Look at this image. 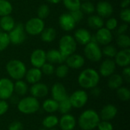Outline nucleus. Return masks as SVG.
Returning a JSON list of instances; mask_svg holds the SVG:
<instances>
[{"label":"nucleus","instance_id":"f257e3e1","mask_svg":"<svg viewBox=\"0 0 130 130\" xmlns=\"http://www.w3.org/2000/svg\"><path fill=\"white\" fill-rule=\"evenodd\" d=\"M101 80L99 72L91 68L82 70L78 77V82L84 89H91L98 85Z\"/></svg>","mask_w":130,"mask_h":130},{"label":"nucleus","instance_id":"f03ea898","mask_svg":"<svg viewBox=\"0 0 130 130\" xmlns=\"http://www.w3.org/2000/svg\"><path fill=\"white\" fill-rule=\"evenodd\" d=\"M100 121L99 113L93 109H88L80 114L77 123L82 130H93L97 128Z\"/></svg>","mask_w":130,"mask_h":130},{"label":"nucleus","instance_id":"7ed1b4c3","mask_svg":"<svg viewBox=\"0 0 130 130\" xmlns=\"http://www.w3.org/2000/svg\"><path fill=\"white\" fill-rule=\"evenodd\" d=\"M17 108L20 113L25 115H30L40 110V104L38 99L32 96H26L19 100Z\"/></svg>","mask_w":130,"mask_h":130},{"label":"nucleus","instance_id":"20e7f679","mask_svg":"<svg viewBox=\"0 0 130 130\" xmlns=\"http://www.w3.org/2000/svg\"><path fill=\"white\" fill-rule=\"evenodd\" d=\"M5 69L9 77L15 81L24 78L27 72L25 64L19 59H11L8 61L6 64Z\"/></svg>","mask_w":130,"mask_h":130},{"label":"nucleus","instance_id":"39448f33","mask_svg":"<svg viewBox=\"0 0 130 130\" xmlns=\"http://www.w3.org/2000/svg\"><path fill=\"white\" fill-rule=\"evenodd\" d=\"M77 48V43L74 37L71 35L62 36L59 42V51L66 59L69 56L75 53Z\"/></svg>","mask_w":130,"mask_h":130},{"label":"nucleus","instance_id":"423d86ee","mask_svg":"<svg viewBox=\"0 0 130 130\" xmlns=\"http://www.w3.org/2000/svg\"><path fill=\"white\" fill-rule=\"evenodd\" d=\"M84 53L85 57L94 62H98L102 59V51L98 43L96 42L91 41L85 45Z\"/></svg>","mask_w":130,"mask_h":130},{"label":"nucleus","instance_id":"0eeeda50","mask_svg":"<svg viewBox=\"0 0 130 130\" xmlns=\"http://www.w3.org/2000/svg\"><path fill=\"white\" fill-rule=\"evenodd\" d=\"M24 30L27 34L37 36L40 34L43 30L45 28V24L43 20L39 18L38 17L30 18L24 25Z\"/></svg>","mask_w":130,"mask_h":130},{"label":"nucleus","instance_id":"6e6552de","mask_svg":"<svg viewBox=\"0 0 130 130\" xmlns=\"http://www.w3.org/2000/svg\"><path fill=\"white\" fill-rule=\"evenodd\" d=\"M8 34L10 43L14 45H20L26 40V32L24 30V27L21 23L15 24L14 27Z\"/></svg>","mask_w":130,"mask_h":130},{"label":"nucleus","instance_id":"1a4fd4ad","mask_svg":"<svg viewBox=\"0 0 130 130\" xmlns=\"http://www.w3.org/2000/svg\"><path fill=\"white\" fill-rule=\"evenodd\" d=\"M69 99L71 102L72 108L75 109H81L86 105L88 101V93L83 90L79 89L74 91L69 97Z\"/></svg>","mask_w":130,"mask_h":130},{"label":"nucleus","instance_id":"9d476101","mask_svg":"<svg viewBox=\"0 0 130 130\" xmlns=\"http://www.w3.org/2000/svg\"><path fill=\"white\" fill-rule=\"evenodd\" d=\"M14 94V82L8 78H0V100H8Z\"/></svg>","mask_w":130,"mask_h":130},{"label":"nucleus","instance_id":"9b49d317","mask_svg":"<svg viewBox=\"0 0 130 130\" xmlns=\"http://www.w3.org/2000/svg\"><path fill=\"white\" fill-rule=\"evenodd\" d=\"M29 92L30 96L37 99L43 98L49 94V88L46 84L39 82L31 85L30 88H29Z\"/></svg>","mask_w":130,"mask_h":130},{"label":"nucleus","instance_id":"f8f14e48","mask_svg":"<svg viewBox=\"0 0 130 130\" xmlns=\"http://www.w3.org/2000/svg\"><path fill=\"white\" fill-rule=\"evenodd\" d=\"M30 62L33 67L40 69L42 66L46 62V52L42 49H37L34 50L30 54Z\"/></svg>","mask_w":130,"mask_h":130},{"label":"nucleus","instance_id":"ddd939ff","mask_svg":"<svg viewBox=\"0 0 130 130\" xmlns=\"http://www.w3.org/2000/svg\"><path fill=\"white\" fill-rule=\"evenodd\" d=\"M58 125L61 130H74L77 125V120L75 117L70 113L62 114L59 119Z\"/></svg>","mask_w":130,"mask_h":130},{"label":"nucleus","instance_id":"4468645a","mask_svg":"<svg viewBox=\"0 0 130 130\" xmlns=\"http://www.w3.org/2000/svg\"><path fill=\"white\" fill-rule=\"evenodd\" d=\"M95 40L98 43L101 45H107L112 42L113 34L110 30L107 29L106 27H101L97 30V32L94 35Z\"/></svg>","mask_w":130,"mask_h":130},{"label":"nucleus","instance_id":"2eb2a0df","mask_svg":"<svg viewBox=\"0 0 130 130\" xmlns=\"http://www.w3.org/2000/svg\"><path fill=\"white\" fill-rule=\"evenodd\" d=\"M117 65L113 59L107 58L104 59L99 68V74L103 77H109L113 75L116 70Z\"/></svg>","mask_w":130,"mask_h":130},{"label":"nucleus","instance_id":"dca6fc26","mask_svg":"<svg viewBox=\"0 0 130 130\" xmlns=\"http://www.w3.org/2000/svg\"><path fill=\"white\" fill-rule=\"evenodd\" d=\"M114 62L117 66L120 67H126L130 64V49H123L120 51H117L115 57Z\"/></svg>","mask_w":130,"mask_h":130},{"label":"nucleus","instance_id":"f3484780","mask_svg":"<svg viewBox=\"0 0 130 130\" xmlns=\"http://www.w3.org/2000/svg\"><path fill=\"white\" fill-rule=\"evenodd\" d=\"M59 24L65 31H71L75 27L76 22L70 13H63L59 18Z\"/></svg>","mask_w":130,"mask_h":130},{"label":"nucleus","instance_id":"a211bd4d","mask_svg":"<svg viewBox=\"0 0 130 130\" xmlns=\"http://www.w3.org/2000/svg\"><path fill=\"white\" fill-rule=\"evenodd\" d=\"M51 95L52 98L56 101L57 102H59L69 97L66 87L59 82H56L52 86Z\"/></svg>","mask_w":130,"mask_h":130},{"label":"nucleus","instance_id":"6ab92c4d","mask_svg":"<svg viewBox=\"0 0 130 130\" xmlns=\"http://www.w3.org/2000/svg\"><path fill=\"white\" fill-rule=\"evenodd\" d=\"M117 113H118L117 107L113 104H109L102 107L99 113V116H100L101 120L110 121L116 117Z\"/></svg>","mask_w":130,"mask_h":130},{"label":"nucleus","instance_id":"aec40b11","mask_svg":"<svg viewBox=\"0 0 130 130\" xmlns=\"http://www.w3.org/2000/svg\"><path fill=\"white\" fill-rule=\"evenodd\" d=\"M65 62L69 69H79L84 66L85 60V58L82 55L73 53V54L69 56L66 59Z\"/></svg>","mask_w":130,"mask_h":130},{"label":"nucleus","instance_id":"412c9836","mask_svg":"<svg viewBox=\"0 0 130 130\" xmlns=\"http://www.w3.org/2000/svg\"><path fill=\"white\" fill-rule=\"evenodd\" d=\"M95 10L97 11L98 15L104 18H110L113 12V8L112 5L106 1H101L98 2Z\"/></svg>","mask_w":130,"mask_h":130},{"label":"nucleus","instance_id":"4be33fe9","mask_svg":"<svg viewBox=\"0 0 130 130\" xmlns=\"http://www.w3.org/2000/svg\"><path fill=\"white\" fill-rule=\"evenodd\" d=\"M92 35L85 28H79L74 34V38L77 43L81 45H86L91 41Z\"/></svg>","mask_w":130,"mask_h":130},{"label":"nucleus","instance_id":"5701e85b","mask_svg":"<svg viewBox=\"0 0 130 130\" xmlns=\"http://www.w3.org/2000/svg\"><path fill=\"white\" fill-rule=\"evenodd\" d=\"M42 76H43V73H42L40 69L33 67V68L27 70L24 78L27 83L33 85V84L40 82Z\"/></svg>","mask_w":130,"mask_h":130},{"label":"nucleus","instance_id":"b1692460","mask_svg":"<svg viewBox=\"0 0 130 130\" xmlns=\"http://www.w3.org/2000/svg\"><path fill=\"white\" fill-rule=\"evenodd\" d=\"M46 62L51 64H56V63L61 64L66 60V59L61 54V53L55 49L50 50L49 51L46 52Z\"/></svg>","mask_w":130,"mask_h":130},{"label":"nucleus","instance_id":"393cba45","mask_svg":"<svg viewBox=\"0 0 130 130\" xmlns=\"http://www.w3.org/2000/svg\"><path fill=\"white\" fill-rule=\"evenodd\" d=\"M107 81V85L110 89L111 90H117L121 86H123V84L124 82V80L121 75L120 74H115L113 73L110 76L108 77Z\"/></svg>","mask_w":130,"mask_h":130},{"label":"nucleus","instance_id":"a878e982","mask_svg":"<svg viewBox=\"0 0 130 130\" xmlns=\"http://www.w3.org/2000/svg\"><path fill=\"white\" fill-rule=\"evenodd\" d=\"M15 21L11 15L1 17L0 18V28L6 33L11 31L15 26Z\"/></svg>","mask_w":130,"mask_h":130},{"label":"nucleus","instance_id":"bb28decb","mask_svg":"<svg viewBox=\"0 0 130 130\" xmlns=\"http://www.w3.org/2000/svg\"><path fill=\"white\" fill-rule=\"evenodd\" d=\"M28 85L26 82L21 80H17L14 83V93H15L16 95L24 97L27 93L28 92Z\"/></svg>","mask_w":130,"mask_h":130},{"label":"nucleus","instance_id":"cd10ccee","mask_svg":"<svg viewBox=\"0 0 130 130\" xmlns=\"http://www.w3.org/2000/svg\"><path fill=\"white\" fill-rule=\"evenodd\" d=\"M58 107H59V103L53 98L46 99L43 102L42 106H41L42 109L46 113H48L50 114H52L58 111Z\"/></svg>","mask_w":130,"mask_h":130},{"label":"nucleus","instance_id":"c85d7f7f","mask_svg":"<svg viewBox=\"0 0 130 130\" xmlns=\"http://www.w3.org/2000/svg\"><path fill=\"white\" fill-rule=\"evenodd\" d=\"M88 26L94 30H98L104 27V19L98 14H92L88 18Z\"/></svg>","mask_w":130,"mask_h":130},{"label":"nucleus","instance_id":"c756f323","mask_svg":"<svg viewBox=\"0 0 130 130\" xmlns=\"http://www.w3.org/2000/svg\"><path fill=\"white\" fill-rule=\"evenodd\" d=\"M41 40L46 43H51L56 37V30L53 27H46L40 33Z\"/></svg>","mask_w":130,"mask_h":130},{"label":"nucleus","instance_id":"7c9ffc66","mask_svg":"<svg viewBox=\"0 0 130 130\" xmlns=\"http://www.w3.org/2000/svg\"><path fill=\"white\" fill-rule=\"evenodd\" d=\"M59 123V118L53 114H50L46 117H45L42 121L43 127L50 129L52 128H55Z\"/></svg>","mask_w":130,"mask_h":130},{"label":"nucleus","instance_id":"2f4dec72","mask_svg":"<svg viewBox=\"0 0 130 130\" xmlns=\"http://www.w3.org/2000/svg\"><path fill=\"white\" fill-rule=\"evenodd\" d=\"M13 7L8 0H0V17L10 15L12 12Z\"/></svg>","mask_w":130,"mask_h":130},{"label":"nucleus","instance_id":"473e14b6","mask_svg":"<svg viewBox=\"0 0 130 130\" xmlns=\"http://www.w3.org/2000/svg\"><path fill=\"white\" fill-rule=\"evenodd\" d=\"M59 107H58V111L62 114H66L69 113V112L72 109V106L71 104V102L69 99V97L65 98L64 100L58 102Z\"/></svg>","mask_w":130,"mask_h":130},{"label":"nucleus","instance_id":"72a5a7b5","mask_svg":"<svg viewBox=\"0 0 130 130\" xmlns=\"http://www.w3.org/2000/svg\"><path fill=\"white\" fill-rule=\"evenodd\" d=\"M117 98L122 101H128L130 99V90L127 87L121 86L117 89Z\"/></svg>","mask_w":130,"mask_h":130},{"label":"nucleus","instance_id":"f704fd0d","mask_svg":"<svg viewBox=\"0 0 130 130\" xmlns=\"http://www.w3.org/2000/svg\"><path fill=\"white\" fill-rule=\"evenodd\" d=\"M117 45L122 49L129 48L130 46V38L126 34H119L117 38Z\"/></svg>","mask_w":130,"mask_h":130},{"label":"nucleus","instance_id":"c9c22d12","mask_svg":"<svg viewBox=\"0 0 130 130\" xmlns=\"http://www.w3.org/2000/svg\"><path fill=\"white\" fill-rule=\"evenodd\" d=\"M64 6L66 9L70 11L80 9L81 7V0H62Z\"/></svg>","mask_w":130,"mask_h":130},{"label":"nucleus","instance_id":"e433bc0d","mask_svg":"<svg viewBox=\"0 0 130 130\" xmlns=\"http://www.w3.org/2000/svg\"><path fill=\"white\" fill-rule=\"evenodd\" d=\"M69 71V68L67 66V65L61 63V64H59V66H57L55 69L54 73L56 75V77H58L59 78H64L65 77L67 76Z\"/></svg>","mask_w":130,"mask_h":130},{"label":"nucleus","instance_id":"4c0bfd02","mask_svg":"<svg viewBox=\"0 0 130 130\" xmlns=\"http://www.w3.org/2000/svg\"><path fill=\"white\" fill-rule=\"evenodd\" d=\"M102 51V55L107 56V58L110 59H113L115 57L117 53V48L110 44H107L105 45L104 47L103 48V50H101Z\"/></svg>","mask_w":130,"mask_h":130},{"label":"nucleus","instance_id":"58836bf2","mask_svg":"<svg viewBox=\"0 0 130 130\" xmlns=\"http://www.w3.org/2000/svg\"><path fill=\"white\" fill-rule=\"evenodd\" d=\"M80 9L82 10V11L84 14H91L94 13V11H95V6L94 5L89 1H85L83 3L81 4V7Z\"/></svg>","mask_w":130,"mask_h":130},{"label":"nucleus","instance_id":"ea45409f","mask_svg":"<svg viewBox=\"0 0 130 130\" xmlns=\"http://www.w3.org/2000/svg\"><path fill=\"white\" fill-rule=\"evenodd\" d=\"M10 43L8 34L4 31L0 32V52L7 49Z\"/></svg>","mask_w":130,"mask_h":130},{"label":"nucleus","instance_id":"a19ab883","mask_svg":"<svg viewBox=\"0 0 130 130\" xmlns=\"http://www.w3.org/2000/svg\"><path fill=\"white\" fill-rule=\"evenodd\" d=\"M50 13V7L46 4L41 5L37 9V17L42 20L46 19L49 16Z\"/></svg>","mask_w":130,"mask_h":130},{"label":"nucleus","instance_id":"79ce46f5","mask_svg":"<svg viewBox=\"0 0 130 130\" xmlns=\"http://www.w3.org/2000/svg\"><path fill=\"white\" fill-rule=\"evenodd\" d=\"M40 70L43 74H44L46 75H51L54 74L55 68L53 64L46 62L42 66V67L40 68Z\"/></svg>","mask_w":130,"mask_h":130},{"label":"nucleus","instance_id":"37998d69","mask_svg":"<svg viewBox=\"0 0 130 130\" xmlns=\"http://www.w3.org/2000/svg\"><path fill=\"white\" fill-rule=\"evenodd\" d=\"M106 28L108 29L109 30H113L117 28L118 27V21L115 18H110L107 21H106Z\"/></svg>","mask_w":130,"mask_h":130},{"label":"nucleus","instance_id":"c03bdc74","mask_svg":"<svg viewBox=\"0 0 130 130\" xmlns=\"http://www.w3.org/2000/svg\"><path fill=\"white\" fill-rule=\"evenodd\" d=\"M97 128L98 130H113V126L110 121L101 120Z\"/></svg>","mask_w":130,"mask_h":130},{"label":"nucleus","instance_id":"a18cd8bd","mask_svg":"<svg viewBox=\"0 0 130 130\" xmlns=\"http://www.w3.org/2000/svg\"><path fill=\"white\" fill-rule=\"evenodd\" d=\"M120 17L123 21L129 24L130 22V9L129 8H123V10L120 13Z\"/></svg>","mask_w":130,"mask_h":130},{"label":"nucleus","instance_id":"49530a36","mask_svg":"<svg viewBox=\"0 0 130 130\" xmlns=\"http://www.w3.org/2000/svg\"><path fill=\"white\" fill-rule=\"evenodd\" d=\"M70 14H71L72 17L73 18V19L75 20V21L76 23L81 21L84 18V13L82 11L81 9H78V10H75V11H70Z\"/></svg>","mask_w":130,"mask_h":130},{"label":"nucleus","instance_id":"de8ad7c7","mask_svg":"<svg viewBox=\"0 0 130 130\" xmlns=\"http://www.w3.org/2000/svg\"><path fill=\"white\" fill-rule=\"evenodd\" d=\"M8 130H24L23 123L21 122L17 121V120L13 121L8 125Z\"/></svg>","mask_w":130,"mask_h":130},{"label":"nucleus","instance_id":"09e8293b","mask_svg":"<svg viewBox=\"0 0 130 130\" xmlns=\"http://www.w3.org/2000/svg\"><path fill=\"white\" fill-rule=\"evenodd\" d=\"M9 109V104L7 101L0 100V116L5 114Z\"/></svg>","mask_w":130,"mask_h":130},{"label":"nucleus","instance_id":"8fccbe9b","mask_svg":"<svg viewBox=\"0 0 130 130\" xmlns=\"http://www.w3.org/2000/svg\"><path fill=\"white\" fill-rule=\"evenodd\" d=\"M122 77L124 81H126L127 83L130 82V68L129 66L124 67L122 72Z\"/></svg>","mask_w":130,"mask_h":130},{"label":"nucleus","instance_id":"3c124183","mask_svg":"<svg viewBox=\"0 0 130 130\" xmlns=\"http://www.w3.org/2000/svg\"><path fill=\"white\" fill-rule=\"evenodd\" d=\"M129 28V25L127 23H124V24H122L120 25V27L117 28V34L118 35L119 34H125L127 30Z\"/></svg>","mask_w":130,"mask_h":130},{"label":"nucleus","instance_id":"603ef678","mask_svg":"<svg viewBox=\"0 0 130 130\" xmlns=\"http://www.w3.org/2000/svg\"><path fill=\"white\" fill-rule=\"evenodd\" d=\"M91 95L93 97L98 98V97H99L101 94V90L98 86H96V87H94V88L91 89Z\"/></svg>","mask_w":130,"mask_h":130},{"label":"nucleus","instance_id":"864d4df0","mask_svg":"<svg viewBox=\"0 0 130 130\" xmlns=\"http://www.w3.org/2000/svg\"><path fill=\"white\" fill-rule=\"evenodd\" d=\"M8 100H10V102L11 103V104H18V101H19V98H18V95H12Z\"/></svg>","mask_w":130,"mask_h":130},{"label":"nucleus","instance_id":"5fc2aeb1","mask_svg":"<svg viewBox=\"0 0 130 130\" xmlns=\"http://www.w3.org/2000/svg\"><path fill=\"white\" fill-rule=\"evenodd\" d=\"M130 4V0H123L121 2V7L122 8H129Z\"/></svg>","mask_w":130,"mask_h":130},{"label":"nucleus","instance_id":"6e6d98bb","mask_svg":"<svg viewBox=\"0 0 130 130\" xmlns=\"http://www.w3.org/2000/svg\"><path fill=\"white\" fill-rule=\"evenodd\" d=\"M62 0H47L48 2L51 3V4H58L61 2Z\"/></svg>","mask_w":130,"mask_h":130},{"label":"nucleus","instance_id":"4d7b16f0","mask_svg":"<svg viewBox=\"0 0 130 130\" xmlns=\"http://www.w3.org/2000/svg\"><path fill=\"white\" fill-rule=\"evenodd\" d=\"M39 130H47L46 129H45V128H43H43H41V129H40Z\"/></svg>","mask_w":130,"mask_h":130},{"label":"nucleus","instance_id":"13d9d810","mask_svg":"<svg viewBox=\"0 0 130 130\" xmlns=\"http://www.w3.org/2000/svg\"><path fill=\"white\" fill-rule=\"evenodd\" d=\"M47 130H57L56 129H55V128H52V129H47Z\"/></svg>","mask_w":130,"mask_h":130},{"label":"nucleus","instance_id":"bf43d9fd","mask_svg":"<svg viewBox=\"0 0 130 130\" xmlns=\"http://www.w3.org/2000/svg\"><path fill=\"white\" fill-rule=\"evenodd\" d=\"M81 1H84L85 2V1H88V0H81Z\"/></svg>","mask_w":130,"mask_h":130}]
</instances>
